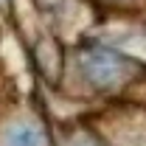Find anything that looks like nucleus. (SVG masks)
<instances>
[{
	"instance_id": "obj_1",
	"label": "nucleus",
	"mask_w": 146,
	"mask_h": 146,
	"mask_svg": "<svg viewBox=\"0 0 146 146\" xmlns=\"http://www.w3.org/2000/svg\"><path fill=\"white\" fill-rule=\"evenodd\" d=\"M84 73L96 84H115L127 73V62L112 54H90L84 59Z\"/></svg>"
},
{
	"instance_id": "obj_2",
	"label": "nucleus",
	"mask_w": 146,
	"mask_h": 146,
	"mask_svg": "<svg viewBox=\"0 0 146 146\" xmlns=\"http://www.w3.org/2000/svg\"><path fill=\"white\" fill-rule=\"evenodd\" d=\"M3 143L6 146H45V135H42V129L31 127V124H17L6 132Z\"/></svg>"
},
{
	"instance_id": "obj_3",
	"label": "nucleus",
	"mask_w": 146,
	"mask_h": 146,
	"mask_svg": "<svg viewBox=\"0 0 146 146\" xmlns=\"http://www.w3.org/2000/svg\"><path fill=\"white\" fill-rule=\"evenodd\" d=\"M79 146H96V143H90V141H82V143H79Z\"/></svg>"
}]
</instances>
